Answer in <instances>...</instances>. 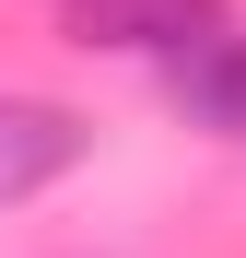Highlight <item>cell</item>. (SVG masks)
Segmentation results:
<instances>
[{
    "label": "cell",
    "mask_w": 246,
    "mask_h": 258,
    "mask_svg": "<svg viewBox=\"0 0 246 258\" xmlns=\"http://www.w3.org/2000/svg\"><path fill=\"white\" fill-rule=\"evenodd\" d=\"M82 164V117L70 106H35V94H0V211L35 200V188H59Z\"/></svg>",
    "instance_id": "cell-1"
},
{
    "label": "cell",
    "mask_w": 246,
    "mask_h": 258,
    "mask_svg": "<svg viewBox=\"0 0 246 258\" xmlns=\"http://www.w3.org/2000/svg\"><path fill=\"white\" fill-rule=\"evenodd\" d=\"M223 24V0H70V35L82 47H199Z\"/></svg>",
    "instance_id": "cell-2"
},
{
    "label": "cell",
    "mask_w": 246,
    "mask_h": 258,
    "mask_svg": "<svg viewBox=\"0 0 246 258\" xmlns=\"http://www.w3.org/2000/svg\"><path fill=\"white\" fill-rule=\"evenodd\" d=\"M176 106H188L199 129H223V141H246V35L176 47Z\"/></svg>",
    "instance_id": "cell-3"
}]
</instances>
